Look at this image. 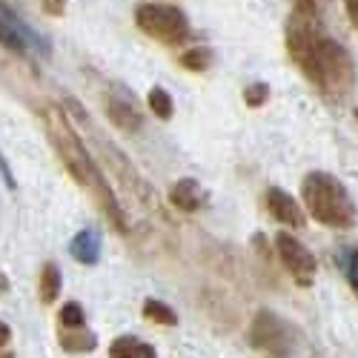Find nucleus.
Listing matches in <instances>:
<instances>
[{"instance_id": "13", "label": "nucleus", "mask_w": 358, "mask_h": 358, "mask_svg": "<svg viewBox=\"0 0 358 358\" xmlns=\"http://www.w3.org/2000/svg\"><path fill=\"white\" fill-rule=\"evenodd\" d=\"M57 295H61V270L49 261V264H43V270H41V301L43 304H55Z\"/></svg>"}, {"instance_id": "15", "label": "nucleus", "mask_w": 358, "mask_h": 358, "mask_svg": "<svg viewBox=\"0 0 358 358\" xmlns=\"http://www.w3.org/2000/svg\"><path fill=\"white\" fill-rule=\"evenodd\" d=\"M143 315H146V321L161 324V327H178V313L169 304L158 301V298H146L143 301Z\"/></svg>"}, {"instance_id": "10", "label": "nucleus", "mask_w": 358, "mask_h": 358, "mask_svg": "<svg viewBox=\"0 0 358 358\" xmlns=\"http://www.w3.org/2000/svg\"><path fill=\"white\" fill-rule=\"evenodd\" d=\"M203 189H201V184L195 181V178H181L172 189H169V203L175 206L178 213H198L201 206H203Z\"/></svg>"}, {"instance_id": "26", "label": "nucleus", "mask_w": 358, "mask_h": 358, "mask_svg": "<svg viewBox=\"0 0 358 358\" xmlns=\"http://www.w3.org/2000/svg\"><path fill=\"white\" fill-rule=\"evenodd\" d=\"M0 358H15V352H0Z\"/></svg>"}, {"instance_id": "20", "label": "nucleus", "mask_w": 358, "mask_h": 358, "mask_svg": "<svg viewBox=\"0 0 358 358\" xmlns=\"http://www.w3.org/2000/svg\"><path fill=\"white\" fill-rule=\"evenodd\" d=\"M344 275H347L350 289L358 295V250H352V252L344 255Z\"/></svg>"}, {"instance_id": "19", "label": "nucleus", "mask_w": 358, "mask_h": 358, "mask_svg": "<svg viewBox=\"0 0 358 358\" xmlns=\"http://www.w3.org/2000/svg\"><path fill=\"white\" fill-rule=\"evenodd\" d=\"M266 101H270V86L266 83H250L247 89H244V103L247 106H252V109H258V106H264Z\"/></svg>"}, {"instance_id": "6", "label": "nucleus", "mask_w": 358, "mask_h": 358, "mask_svg": "<svg viewBox=\"0 0 358 358\" xmlns=\"http://www.w3.org/2000/svg\"><path fill=\"white\" fill-rule=\"evenodd\" d=\"M275 252H278V261L284 264V270L295 278V284L310 287V284L315 281L318 261H315V255H313L301 241H298L295 235L278 232V235H275Z\"/></svg>"}, {"instance_id": "27", "label": "nucleus", "mask_w": 358, "mask_h": 358, "mask_svg": "<svg viewBox=\"0 0 358 358\" xmlns=\"http://www.w3.org/2000/svg\"><path fill=\"white\" fill-rule=\"evenodd\" d=\"M355 121H358V109H355Z\"/></svg>"}, {"instance_id": "25", "label": "nucleus", "mask_w": 358, "mask_h": 358, "mask_svg": "<svg viewBox=\"0 0 358 358\" xmlns=\"http://www.w3.org/2000/svg\"><path fill=\"white\" fill-rule=\"evenodd\" d=\"M0 169H3V181H6V187H9V189H15V181H12V172H9L6 161H3V155H0Z\"/></svg>"}, {"instance_id": "16", "label": "nucleus", "mask_w": 358, "mask_h": 358, "mask_svg": "<svg viewBox=\"0 0 358 358\" xmlns=\"http://www.w3.org/2000/svg\"><path fill=\"white\" fill-rule=\"evenodd\" d=\"M61 347L66 350V352H92L95 347H98V338L92 336V333H64L61 336Z\"/></svg>"}, {"instance_id": "5", "label": "nucleus", "mask_w": 358, "mask_h": 358, "mask_svg": "<svg viewBox=\"0 0 358 358\" xmlns=\"http://www.w3.org/2000/svg\"><path fill=\"white\" fill-rule=\"evenodd\" d=\"M250 347L264 358H289L295 350V330L270 310H258L250 324Z\"/></svg>"}, {"instance_id": "11", "label": "nucleus", "mask_w": 358, "mask_h": 358, "mask_svg": "<svg viewBox=\"0 0 358 358\" xmlns=\"http://www.w3.org/2000/svg\"><path fill=\"white\" fill-rule=\"evenodd\" d=\"M69 255L83 266H95L101 261V235L95 229H80L69 241Z\"/></svg>"}, {"instance_id": "9", "label": "nucleus", "mask_w": 358, "mask_h": 358, "mask_svg": "<svg viewBox=\"0 0 358 358\" xmlns=\"http://www.w3.org/2000/svg\"><path fill=\"white\" fill-rule=\"evenodd\" d=\"M103 109H106V117H109V124L115 129H121V132H138V129H143V115L135 109V103L121 101V98H106Z\"/></svg>"}, {"instance_id": "7", "label": "nucleus", "mask_w": 358, "mask_h": 358, "mask_svg": "<svg viewBox=\"0 0 358 358\" xmlns=\"http://www.w3.org/2000/svg\"><path fill=\"white\" fill-rule=\"evenodd\" d=\"M0 46H6L15 55H26L29 49H38L43 55H49V43L41 41L32 29H29L23 20L15 17L12 9H6L0 3Z\"/></svg>"}, {"instance_id": "1", "label": "nucleus", "mask_w": 358, "mask_h": 358, "mask_svg": "<svg viewBox=\"0 0 358 358\" xmlns=\"http://www.w3.org/2000/svg\"><path fill=\"white\" fill-rule=\"evenodd\" d=\"M46 132H49L52 146L57 149V158H61L64 166L69 169V175L98 201V206L103 210V215L109 218V224L121 235H127L129 224H127V213H124L121 201L115 198V192H112V187L106 181V175L98 169L95 158L89 155V149L83 146V141L78 138L72 124L61 115V109H49L46 112Z\"/></svg>"}, {"instance_id": "23", "label": "nucleus", "mask_w": 358, "mask_h": 358, "mask_svg": "<svg viewBox=\"0 0 358 358\" xmlns=\"http://www.w3.org/2000/svg\"><path fill=\"white\" fill-rule=\"evenodd\" d=\"M344 12H347L350 23L358 29V0H344Z\"/></svg>"}, {"instance_id": "8", "label": "nucleus", "mask_w": 358, "mask_h": 358, "mask_svg": "<svg viewBox=\"0 0 358 358\" xmlns=\"http://www.w3.org/2000/svg\"><path fill=\"white\" fill-rule=\"evenodd\" d=\"M266 210L270 215L284 224V227H292V229H301L307 224V215H304V206L298 203L287 189L281 187H270L266 189Z\"/></svg>"}, {"instance_id": "14", "label": "nucleus", "mask_w": 358, "mask_h": 358, "mask_svg": "<svg viewBox=\"0 0 358 358\" xmlns=\"http://www.w3.org/2000/svg\"><path fill=\"white\" fill-rule=\"evenodd\" d=\"M146 106L152 109V115L158 117V121H169V117L175 115V103H172V95L166 92L164 86H152L146 95Z\"/></svg>"}, {"instance_id": "12", "label": "nucleus", "mask_w": 358, "mask_h": 358, "mask_svg": "<svg viewBox=\"0 0 358 358\" xmlns=\"http://www.w3.org/2000/svg\"><path fill=\"white\" fill-rule=\"evenodd\" d=\"M109 358H158V355L152 344L138 341L135 336H117L109 344Z\"/></svg>"}, {"instance_id": "17", "label": "nucleus", "mask_w": 358, "mask_h": 358, "mask_svg": "<svg viewBox=\"0 0 358 358\" xmlns=\"http://www.w3.org/2000/svg\"><path fill=\"white\" fill-rule=\"evenodd\" d=\"M181 66L189 69V72H203L213 66V52L203 49V46H195V49H187L181 55Z\"/></svg>"}, {"instance_id": "3", "label": "nucleus", "mask_w": 358, "mask_h": 358, "mask_svg": "<svg viewBox=\"0 0 358 358\" xmlns=\"http://www.w3.org/2000/svg\"><path fill=\"white\" fill-rule=\"evenodd\" d=\"M135 23L138 29L158 43L178 46L189 38V20L178 6L166 3H138L135 6Z\"/></svg>"}, {"instance_id": "18", "label": "nucleus", "mask_w": 358, "mask_h": 358, "mask_svg": "<svg viewBox=\"0 0 358 358\" xmlns=\"http://www.w3.org/2000/svg\"><path fill=\"white\" fill-rule=\"evenodd\" d=\"M61 324L66 327V330H80V327L86 324V313L78 301H66L61 307Z\"/></svg>"}, {"instance_id": "24", "label": "nucleus", "mask_w": 358, "mask_h": 358, "mask_svg": "<svg viewBox=\"0 0 358 358\" xmlns=\"http://www.w3.org/2000/svg\"><path fill=\"white\" fill-rule=\"evenodd\" d=\"M9 338H12V330H9V324H3V321H0V350H3V347L9 344Z\"/></svg>"}, {"instance_id": "2", "label": "nucleus", "mask_w": 358, "mask_h": 358, "mask_svg": "<svg viewBox=\"0 0 358 358\" xmlns=\"http://www.w3.org/2000/svg\"><path fill=\"white\" fill-rule=\"evenodd\" d=\"M301 201L313 221L330 229H352L358 210L347 187L330 172H310L301 181Z\"/></svg>"}, {"instance_id": "21", "label": "nucleus", "mask_w": 358, "mask_h": 358, "mask_svg": "<svg viewBox=\"0 0 358 358\" xmlns=\"http://www.w3.org/2000/svg\"><path fill=\"white\" fill-rule=\"evenodd\" d=\"M292 12L295 15H301V17H318V3H315V0H292Z\"/></svg>"}, {"instance_id": "4", "label": "nucleus", "mask_w": 358, "mask_h": 358, "mask_svg": "<svg viewBox=\"0 0 358 358\" xmlns=\"http://www.w3.org/2000/svg\"><path fill=\"white\" fill-rule=\"evenodd\" d=\"M355 83V66L350 52L333 41V38H318V89L333 98H344Z\"/></svg>"}, {"instance_id": "22", "label": "nucleus", "mask_w": 358, "mask_h": 358, "mask_svg": "<svg viewBox=\"0 0 358 358\" xmlns=\"http://www.w3.org/2000/svg\"><path fill=\"white\" fill-rule=\"evenodd\" d=\"M41 3H43V12L52 15V17H57L66 9V0H41Z\"/></svg>"}]
</instances>
